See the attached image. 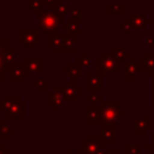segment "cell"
Masks as SVG:
<instances>
[{
	"instance_id": "277c9868",
	"label": "cell",
	"mask_w": 154,
	"mask_h": 154,
	"mask_svg": "<svg viewBox=\"0 0 154 154\" xmlns=\"http://www.w3.org/2000/svg\"><path fill=\"white\" fill-rule=\"evenodd\" d=\"M120 64L116 59L112 52H102V54L97 58L96 70L99 75L109 73V75H118L119 73Z\"/></svg>"
},
{
	"instance_id": "44dd1931",
	"label": "cell",
	"mask_w": 154,
	"mask_h": 154,
	"mask_svg": "<svg viewBox=\"0 0 154 154\" xmlns=\"http://www.w3.org/2000/svg\"><path fill=\"white\" fill-rule=\"evenodd\" d=\"M107 12L109 14H123L125 13V4L119 1H112L107 4Z\"/></svg>"
},
{
	"instance_id": "d6986e66",
	"label": "cell",
	"mask_w": 154,
	"mask_h": 154,
	"mask_svg": "<svg viewBox=\"0 0 154 154\" xmlns=\"http://www.w3.org/2000/svg\"><path fill=\"white\" fill-rule=\"evenodd\" d=\"M64 73H65L66 76H69L70 78H73V79H76V81H78V79L82 78V69H81V67L78 66V64L75 63V61H73V63H70L69 66L64 69Z\"/></svg>"
},
{
	"instance_id": "ba28073f",
	"label": "cell",
	"mask_w": 154,
	"mask_h": 154,
	"mask_svg": "<svg viewBox=\"0 0 154 154\" xmlns=\"http://www.w3.org/2000/svg\"><path fill=\"white\" fill-rule=\"evenodd\" d=\"M5 73L12 81H24L28 77V71L24 63H13L5 65Z\"/></svg>"
},
{
	"instance_id": "e575fe53",
	"label": "cell",
	"mask_w": 154,
	"mask_h": 154,
	"mask_svg": "<svg viewBox=\"0 0 154 154\" xmlns=\"http://www.w3.org/2000/svg\"><path fill=\"white\" fill-rule=\"evenodd\" d=\"M146 149H147L148 152H150L152 154H154V135H152V143L148 144V146L146 147Z\"/></svg>"
},
{
	"instance_id": "7402d4cb",
	"label": "cell",
	"mask_w": 154,
	"mask_h": 154,
	"mask_svg": "<svg viewBox=\"0 0 154 154\" xmlns=\"http://www.w3.org/2000/svg\"><path fill=\"white\" fill-rule=\"evenodd\" d=\"M2 59H4V63L5 65H11L13 63H16V47L13 46H8L4 53H2Z\"/></svg>"
},
{
	"instance_id": "1f68e13d",
	"label": "cell",
	"mask_w": 154,
	"mask_h": 154,
	"mask_svg": "<svg viewBox=\"0 0 154 154\" xmlns=\"http://www.w3.org/2000/svg\"><path fill=\"white\" fill-rule=\"evenodd\" d=\"M43 2L47 5V8H58L60 0H43Z\"/></svg>"
},
{
	"instance_id": "2e32d148",
	"label": "cell",
	"mask_w": 154,
	"mask_h": 154,
	"mask_svg": "<svg viewBox=\"0 0 154 154\" xmlns=\"http://www.w3.org/2000/svg\"><path fill=\"white\" fill-rule=\"evenodd\" d=\"M114 124H108L105 123L102 124V132L101 136L103 138V144L105 146H112L114 143Z\"/></svg>"
},
{
	"instance_id": "9a60e30c",
	"label": "cell",
	"mask_w": 154,
	"mask_h": 154,
	"mask_svg": "<svg viewBox=\"0 0 154 154\" xmlns=\"http://www.w3.org/2000/svg\"><path fill=\"white\" fill-rule=\"evenodd\" d=\"M81 22H82L81 18H70V20H69L67 23H65V24L63 25V28H64V30L69 31L70 35H72V36H75V37H78V36L82 35V31H81V29H79Z\"/></svg>"
},
{
	"instance_id": "f546056e",
	"label": "cell",
	"mask_w": 154,
	"mask_h": 154,
	"mask_svg": "<svg viewBox=\"0 0 154 154\" xmlns=\"http://www.w3.org/2000/svg\"><path fill=\"white\" fill-rule=\"evenodd\" d=\"M118 29H119V30H122V31L124 32V35H125V36H130V34H131V30H132V28H131V25H130L129 18L124 19V23L119 24V25H118Z\"/></svg>"
},
{
	"instance_id": "ac0fdd59",
	"label": "cell",
	"mask_w": 154,
	"mask_h": 154,
	"mask_svg": "<svg viewBox=\"0 0 154 154\" xmlns=\"http://www.w3.org/2000/svg\"><path fill=\"white\" fill-rule=\"evenodd\" d=\"M140 63L148 75L154 73V52H147L146 55L140 59Z\"/></svg>"
},
{
	"instance_id": "4dcf8cb0",
	"label": "cell",
	"mask_w": 154,
	"mask_h": 154,
	"mask_svg": "<svg viewBox=\"0 0 154 154\" xmlns=\"http://www.w3.org/2000/svg\"><path fill=\"white\" fill-rule=\"evenodd\" d=\"M70 8H71L70 2H61V1H60L59 6H58V11H59L60 13H63V14H69Z\"/></svg>"
},
{
	"instance_id": "b9f144b4",
	"label": "cell",
	"mask_w": 154,
	"mask_h": 154,
	"mask_svg": "<svg viewBox=\"0 0 154 154\" xmlns=\"http://www.w3.org/2000/svg\"><path fill=\"white\" fill-rule=\"evenodd\" d=\"M153 129H154V124H153ZM153 135H154V132H153Z\"/></svg>"
},
{
	"instance_id": "4316f807",
	"label": "cell",
	"mask_w": 154,
	"mask_h": 154,
	"mask_svg": "<svg viewBox=\"0 0 154 154\" xmlns=\"http://www.w3.org/2000/svg\"><path fill=\"white\" fill-rule=\"evenodd\" d=\"M43 0H30L29 2L25 4V7L31 10L34 14H37L42 8H43Z\"/></svg>"
},
{
	"instance_id": "ab89813d",
	"label": "cell",
	"mask_w": 154,
	"mask_h": 154,
	"mask_svg": "<svg viewBox=\"0 0 154 154\" xmlns=\"http://www.w3.org/2000/svg\"><path fill=\"white\" fill-rule=\"evenodd\" d=\"M4 119H5V118H4V116H0V126L5 123V122H4Z\"/></svg>"
},
{
	"instance_id": "d4e9b609",
	"label": "cell",
	"mask_w": 154,
	"mask_h": 154,
	"mask_svg": "<svg viewBox=\"0 0 154 154\" xmlns=\"http://www.w3.org/2000/svg\"><path fill=\"white\" fill-rule=\"evenodd\" d=\"M16 134V129L11 128L7 123H4L1 126H0V140L1 141H7L10 140V137Z\"/></svg>"
},
{
	"instance_id": "5bb4252c",
	"label": "cell",
	"mask_w": 154,
	"mask_h": 154,
	"mask_svg": "<svg viewBox=\"0 0 154 154\" xmlns=\"http://www.w3.org/2000/svg\"><path fill=\"white\" fill-rule=\"evenodd\" d=\"M150 128H153V119L150 117H141V118H137L135 122L136 135H144Z\"/></svg>"
},
{
	"instance_id": "83f0119b",
	"label": "cell",
	"mask_w": 154,
	"mask_h": 154,
	"mask_svg": "<svg viewBox=\"0 0 154 154\" xmlns=\"http://www.w3.org/2000/svg\"><path fill=\"white\" fill-rule=\"evenodd\" d=\"M85 100H87L88 102H90L91 105H96V106H97L99 103H102V102H103L102 95H100V94L96 93V91H94V93L87 95V96H85Z\"/></svg>"
},
{
	"instance_id": "4fadbf2b",
	"label": "cell",
	"mask_w": 154,
	"mask_h": 154,
	"mask_svg": "<svg viewBox=\"0 0 154 154\" xmlns=\"http://www.w3.org/2000/svg\"><path fill=\"white\" fill-rule=\"evenodd\" d=\"M24 64L28 75H41L43 71V60L41 57H28Z\"/></svg>"
},
{
	"instance_id": "f1b7e54d",
	"label": "cell",
	"mask_w": 154,
	"mask_h": 154,
	"mask_svg": "<svg viewBox=\"0 0 154 154\" xmlns=\"http://www.w3.org/2000/svg\"><path fill=\"white\" fill-rule=\"evenodd\" d=\"M124 154H142V147L140 144H125Z\"/></svg>"
},
{
	"instance_id": "7c38bea8",
	"label": "cell",
	"mask_w": 154,
	"mask_h": 154,
	"mask_svg": "<svg viewBox=\"0 0 154 154\" xmlns=\"http://www.w3.org/2000/svg\"><path fill=\"white\" fill-rule=\"evenodd\" d=\"M85 89L88 91H101L103 89V78L102 75H93V73H87L85 75Z\"/></svg>"
},
{
	"instance_id": "cb8c5ba5",
	"label": "cell",
	"mask_w": 154,
	"mask_h": 154,
	"mask_svg": "<svg viewBox=\"0 0 154 154\" xmlns=\"http://www.w3.org/2000/svg\"><path fill=\"white\" fill-rule=\"evenodd\" d=\"M10 41H0V81H2L6 76L5 73V63H4V59H2V53L4 51L10 46Z\"/></svg>"
},
{
	"instance_id": "60d3db41",
	"label": "cell",
	"mask_w": 154,
	"mask_h": 154,
	"mask_svg": "<svg viewBox=\"0 0 154 154\" xmlns=\"http://www.w3.org/2000/svg\"><path fill=\"white\" fill-rule=\"evenodd\" d=\"M150 76H152V89H154V73Z\"/></svg>"
},
{
	"instance_id": "6da1fadb",
	"label": "cell",
	"mask_w": 154,
	"mask_h": 154,
	"mask_svg": "<svg viewBox=\"0 0 154 154\" xmlns=\"http://www.w3.org/2000/svg\"><path fill=\"white\" fill-rule=\"evenodd\" d=\"M36 29L41 31L43 36H48L54 32H59V28L65 24V14L60 13L58 8H42L37 14Z\"/></svg>"
},
{
	"instance_id": "8fae6325",
	"label": "cell",
	"mask_w": 154,
	"mask_h": 154,
	"mask_svg": "<svg viewBox=\"0 0 154 154\" xmlns=\"http://www.w3.org/2000/svg\"><path fill=\"white\" fill-rule=\"evenodd\" d=\"M65 103H66V101H65V99H64V96L60 91H58L55 89L48 90V93H47V105L49 107H52L54 112L58 113L60 111V108L65 106Z\"/></svg>"
},
{
	"instance_id": "7a4b0ae2",
	"label": "cell",
	"mask_w": 154,
	"mask_h": 154,
	"mask_svg": "<svg viewBox=\"0 0 154 154\" xmlns=\"http://www.w3.org/2000/svg\"><path fill=\"white\" fill-rule=\"evenodd\" d=\"M0 113L4 118H24L26 116V102L19 95H7L0 101Z\"/></svg>"
},
{
	"instance_id": "30bf717a",
	"label": "cell",
	"mask_w": 154,
	"mask_h": 154,
	"mask_svg": "<svg viewBox=\"0 0 154 154\" xmlns=\"http://www.w3.org/2000/svg\"><path fill=\"white\" fill-rule=\"evenodd\" d=\"M130 25L132 30H147V26L153 23L146 13H131L129 17Z\"/></svg>"
},
{
	"instance_id": "3957f363",
	"label": "cell",
	"mask_w": 154,
	"mask_h": 154,
	"mask_svg": "<svg viewBox=\"0 0 154 154\" xmlns=\"http://www.w3.org/2000/svg\"><path fill=\"white\" fill-rule=\"evenodd\" d=\"M125 117V113L119 109V102H106L103 101L100 106V124H116L122 118Z\"/></svg>"
},
{
	"instance_id": "52a82bcc",
	"label": "cell",
	"mask_w": 154,
	"mask_h": 154,
	"mask_svg": "<svg viewBox=\"0 0 154 154\" xmlns=\"http://www.w3.org/2000/svg\"><path fill=\"white\" fill-rule=\"evenodd\" d=\"M43 40V35L38 34L37 29L20 30L19 31V46L20 47H36L38 42Z\"/></svg>"
},
{
	"instance_id": "74e56055",
	"label": "cell",
	"mask_w": 154,
	"mask_h": 154,
	"mask_svg": "<svg viewBox=\"0 0 154 154\" xmlns=\"http://www.w3.org/2000/svg\"><path fill=\"white\" fill-rule=\"evenodd\" d=\"M105 154H119L118 150H105Z\"/></svg>"
},
{
	"instance_id": "836d02e7",
	"label": "cell",
	"mask_w": 154,
	"mask_h": 154,
	"mask_svg": "<svg viewBox=\"0 0 154 154\" xmlns=\"http://www.w3.org/2000/svg\"><path fill=\"white\" fill-rule=\"evenodd\" d=\"M146 45L148 47H154V35H147L146 36Z\"/></svg>"
},
{
	"instance_id": "d6a6232c",
	"label": "cell",
	"mask_w": 154,
	"mask_h": 154,
	"mask_svg": "<svg viewBox=\"0 0 154 154\" xmlns=\"http://www.w3.org/2000/svg\"><path fill=\"white\" fill-rule=\"evenodd\" d=\"M69 16H70V18H81V10L78 7H72V8H70Z\"/></svg>"
},
{
	"instance_id": "5b68a950",
	"label": "cell",
	"mask_w": 154,
	"mask_h": 154,
	"mask_svg": "<svg viewBox=\"0 0 154 154\" xmlns=\"http://www.w3.org/2000/svg\"><path fill=\"white\" fill-rule=\"evenodd\" d=\"M103 138L100 134H88L81 141V152L83 154H97L103 150Z\"/></svg>"
},
{
	"instance_id": "603a6c76",
	"label": "cell",
	"mask_w": 154,
	"mask_h": 154,
	"mask_svg": "<svg viewBox=\"0 0 154 154\" xmlns=\"http://www.w3.org/2000/svg\"><path fill=\"white\" fill-rule=\"evenodd\" d=\"M75 63H77L78 66H79L82 70H87V69L91 67V65H93L91 58H89L85 52H81V55L75 59Z\"/></svg>"
},
{
	"instance_id": "8992f818",
	"label": "cell",
	"mask_w": 154,
	"mask_h": 154,
	"mask_svg": "<svg viewBox=\"0 0 154 154\" xmlns=\"http://www.w3.org/2000/svg\"><path fill=\"white\" fill-rule=\"evenodd\" d=\"M53 89L60 91L66 102H72L82 94V88L79 84L76 83H67V84H54Z\"/></svg>"
},
{
	"instance_id": "484cf974",
	"label": "cell",
	"mask_w": 154,
	"mask_h": 154,
	"mask_svg": "<svg viewBox=\"0 0 154 154\" xmlns=\"http://www.w3.org/2000/svg\"><path fill=\"white\" fill-rule=\"evenodd\" d=\"M31 84L38 91H48V79L47 78H32Z\"/></svg>"
},
{
	"instance_id": "ffe728a7",
	"label": "cell",
	"mask_w": 154,
	"mask_h": 154,
	"mask_svg": "<svg viewBox=\"0 0 154 154\" xmlns=\"http://www.w3.org/2000/svg\"><path fill=\"white\" fill-rule=\"evenodd\" d=\"M112 53H113V55L116 57V59L118 60V63H119V64L125 63L126 58H130V57H131V55H130V53H129V52H128L123 46H116V47H113Z\"/></svg>"
},
{
	"instance_id": "8d00e7d4",
	"label": "cell",
	"mask_w": 154,
	"mask_h": 154,
	"mask_svg": "<svg viewBox=\"0 0 154 154\" xmlns=\"http://www.w3.org/2000/svg\"><path fill=\"white\" fill-rule=\"evenodd\" d=\"M0 154H10V152L6 150L4 146H0Z\"/></svg>"
},
{
	"instance_id": "f35d334b",
	"label": "cell",
	"mask_w": 154,
	"mask_h": 154,
	"mask_svg": "<svg viewBox=\"0 0 154 154\" xmlns=\"http://www.w3.org/2000/svg\"><path fill=\"white\" fill-rule=\"evenodd\" d=\"M152 106L154 107V89H152Z\"/></svg>"
},
{
	"instance_id": "e0dca14e",
	"label": "cell",
	"mask_w": 154,
	"mask_h": 154,
	"mask_svg": "<svg viewBox=\"0 0 154 154\" xmlns=\"http://www.w3.org/2000/svg\"><path fill=\"white\" fill-rule=\"evenodd\" d=\"M87 111V119L85 122L88 124H100V106L91 105L85 107Z\"/></svg>"
},
{
	"instance_id": "d590c367",
	"label": "cell",
	"mask_w": 154,
	"mask_h": 154,
	"mask_svg": "<svg viewBox=\"0 0 154 154\" xmlns=\"http://www.w3.org/2000/svg\"><path fill=\"white\" fill-rule=\"evenodd\" d=\"M64 154H83L81 150H65Z\"/></svg>"
},
{
	"instance_id": "9c48e42d",
	"label": "cell",
	"mask_w": 154,
	"mask_h": 154,
	"mask_svg": "<svg viewBox=\"0 0 154 154\" xmlns=\"http://www.w3.org/2000/svg\"><path fill=\"white\" fill-rule=\"evenodd\" d=\"M142 65L141 63L136 59L130 57L129 61L125 63V67H124V79H135L138 75H141L142 72Z\"/></svg>"
}]
</instances>
